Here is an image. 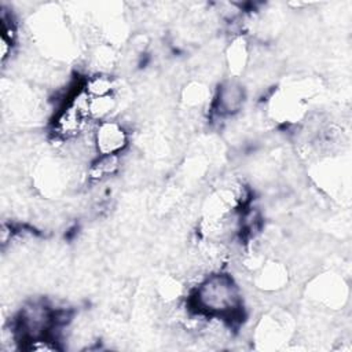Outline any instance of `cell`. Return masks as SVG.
Returning <instances> with one entry per match:
<instances>
[{
  "instance_id": "6da1fadb",
  "label": "cell",
  "mask_w": 352,
  "mask_h": 352,
  "mask_svg": "<svg viewBox=\"0 0 352 352\" xmlns=\"http://www.w3.org/2000/svg\"><path fill=\"white\" fill-rule=\"evenodd\" d=\"M190 309L206 316L232 323L243 316V297L232 275L221 270L208 272L192 286L187 300Z\"/></svg>"
},
{
  "instance_id": "7a4b0ae2",
  "label": "cell",
  "mask_w": 352,
  "mask_h": 352,
  "mask_svg": "<svg viewBox=\"0 0 352 352\" xmlns=\"http://www.w3.org/2000/svg\"><path fill=\"white\" fill-rule=\"evenodd\" d=\"M16 340L23 345L32 340L41 337H52L58 327L56 308L43 298L26 301L16 312L12 322H10Z\"/></svg>"
},
{
  "instance_id": "3957f363",
  "label": "cell",
  "mask_w": 352,
  "mask_h": 352,
  "mask_svg": "<svg viewBox=\"0 0 352 352\" xmlns=\"http://www.w3.org/2000/svg\"><path fill=\"white\" fill-rule=\"evenodd\" d=\"M296 320L294 316L282 308H272L264 312L257 320L252 340L258 351H279L285 349L294 337Z\"/></svg>"
},
{
  "instance_id": "277c9868",
  "label": "cell",
  "mask_w": 352,
  "mask_h": 352,
  "mask_svg": "<svg viewBox=\"0 0 352 352\" xmlns=\"http://www.w3.org/2000/svg\"><path fill=\"white\" fill-rule=\"evenodd\" d=\"M304 296L316 308L336 312L346 305L349 286L340 272L327 270L314 275L307 282Z\"/></svg>"
},
{
  "instance_id": "5b68a950",
  "label": "cell",
  "mask_w": 352,
  "mask_h": 352,
  "mask_svg": "<svg viewBox=\"0 0 352 352\" xmlns=\"http://www.w3.org/2000/svg\"><path fill=\"white\" fill-rule=\"evenodd\" d=\"M70 169L65 160L44 157L33 169V184L47 198L59 197L70 182Z\"/></svg>"
},
{
  "instance_id": "8992f818",
  "label": "cell",
  "mask_w": 352,
  "mask_h": 352,
  "mask_svg": "<svg viewBox=\"0 0 352 352\" xmlns=\"http://www.w3.org/2000/svg\"><path fill=\"white\" fill-rule=\"evenodd\" d=\"M265 116L278 125H296L307 118V103L278 87L265 100Z\"/></svg>"
},
{
  "instance_id": "52a82bcc",
  "label": "cell",
  "mask_w": 352,
  "mask_h": 352,
  "mask_svg": "<svg viewBox=\"0 0 352 352\" xmlns=\"http://www.w3.org/2000/svg\"><path fill=\"white\" fill-rule=\"evenodd\" d=\"M248 92L239 78L227 77L217 84L213 92L210 107L221 118H230L239 114L246 103Z\"/></svg>"
},
{
  "instance_id": "ba28073f",
  "label": "cell",
  "mask_w": 352,
  "mask_h": 352,
  "mask_svg": "<svg viewBox=\"0 0 352 352\" xmlns=\"http://www.w3.org/2000/svg\"><path fill=\"white\" fill-rule=\"evenodd\" d=\"M92 139L96 154H121L129 144L128 129L114 118L96 122Z\"/></svg>"
},
{
  "instance_id": "9c48e42d",
  "label": "cell",
  "mask_w": 352,
  "mask_h": 352,
  "mask_svg": "<svg viewBox=\"0 0 352 352\" xmlns=\"http://www.w3.org/2000/svg\"><path fill=\"white\" fill-rule=\"evenodd\" d=\"M290 270L279 258L268 257L263 265L252 274L253 286L265 294H278L290 283Z\"/></svg>"
},
{
  "instance_id": "30bf717a",
  "label": "cell",
  "mask_w": 352,
  "mask_h": 352,
  "mask_svg": "<svg viewBox=\"0 0 352 352\" xmlns=\"http://www.w3.org/2000/svg\"><path fill=\"white\" fill-rule=\"evenodd\" d=\"M312 177L320 188L334 195L341 192L342 188H348L349 184V168L348 165L342 166L338 160L326 157L319 160L312 170Z\"/></svg>"
},
{
  "instance_id": "8fae6325",
  "label": "cell",
  "mask_w": 352,
  "mask_h": 352,
  "mask_svg": "<svg viewBox=\"0 0 352 352\" xmlns=\"http://www.w3.org/2000/svg\"><path fill=\"white\" fill-rule=\"evenodd\" d=\"M252 47L245 34L232 36L224 50V63L231 77L241 78L249 67Z\"/></svg>"
},
{
  "instance_id": "7c38bea8",
  "label": "cell",
  "mask_w": 352,
  "mask_h": 352,
  "mask_svg": "<svg viewBox=\"0 0 352 352\" xmlns=\"http://www.w3.org/2000/svg\"><path fill=\"white\" fill-rule=\"evenodd\" d=\"M213 94L201 80H190L180 89V104L188 111H198L212 103Z\"/></svg>"
},
{
  "instance_id": "4fadbf2b",
  "label": "cell",
  "mask_w": 352,
  "mask_h": 352,
  "mask_svg": "<svg viewBox=\"0 0 352 352\" xmlns=\"http://www.w3.org/2000/svg\"><path fill=\"white\" fill-rule=\"evenodd\" d=\"M121 168V154H98L87 169V177L92 182H103L118 173Z\"/></svg>"
},
{
  "instance_id": "5bb4252c",
  "label": "cell",
  "mask_w": 352,
  "mask_h": 352,
  "mask_svg": "<svg viewBox=\"0 0 352 352\" xmlns=\"http://www.w3.org/2000/svg\"><path fill=\"white\" fill-rule=\"evenodd\" d=\"M91 65L94 66L92 73H109L116 67L118 62L117 50L114 45L106 41H99L91 50Z\"/></svg>"
},
{
  "instance_id": "9a60e30c",
  "label": "cell",
  "mask_w": 352,
  "mask_h": 352,
  "mask_svg": "<svg viewBox=\"0 0 352 352\" xmlns=\"http://www.w3.org/2000/svg\"><path fill=\"white\" fill-rule=\"evenodd\" d=\"M186 292L184 282L176 275H164L155 285V294L165 305H175Z\"/></svg>"
},
{
  "instance_id": "2e32d148",
  "label": "cell",
  "mask_w": 352,
  "mask_h": 352,
  "mask_svg": "<svg viewBox=\"0 0 352 352\" xmlns=\"http://www.w3.org/2000/svg\"><path fill=\"white\" fill-rule=\"evenodd\" d=\"M118 98L116 94L98 96V98H89L88 102V116L91 121L100 122L109 118H113V114L118 109Z\"/></svg>"
},
{
  "instance_id": "e0dca14e",
  "label": "cell",
  "mask_w": 352,
  "mask_h": 352,
  "mask_svg": "<svg viewBox=\"0 0 352 352\" xmlns=\"http://www.w3.org/2000/svg\"><path fill=\"white\" fill-rule=\"evenodd\" d=\"M116 80L109 73H91L82 82V89L89 98L116 94Z\"/></svg>"
},
{
  "instance_id": "ac0fdd59",
  "label": "cell",
  "mask_w": 352,
  "mask_h": 352,
  "mask_svg": "<svg viewBox=\"0 0 352 352\" xmlns=\"http://www.w3.org/2000/svg\"><path fill=\"white\" fill-rule=\"evenodd\" d=\"M23 349L30 352H55L63 349L62 344L52 337H41L32 340L23 345Z\"/></svg>"
},
{
  "instance_id": "d6986e66",
  "label": "cell",
  "mask_w": 352,
  "mask_h": 352,
  "mask_svg": "<svg viewBox=\"0 0 352 352\" xmlns=\"http://www.w3.org/2000/svg\"><path fill=\"white\" fill-rule=\"evenodd\" d=\"M14 47H15V43L1 37L0 38V60H1V65L4 66L12 56L14 54Z\"/></svg>"
}]
</instances>
